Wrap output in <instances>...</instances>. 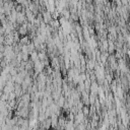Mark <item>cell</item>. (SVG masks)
Returning a JSON list of instances; mask_svg holds the SVG:
<instances>
[{
	"label": "cell",
	"instance_id": "obj_4",
	"mask_svg": "<svg viewBox=\"0 0 130 130\" xmlns=\"http://www.w3.org/2000/svg\"><path fill=\"white\" fill-rule=\"evenodd\" d=\"M0 15H1V14H0Z\"/></svg>",
	"mask_w": 130,
	"mask_h": 130
},
{
	"label": "cell",
	"instance_id": "obj_1",
	"mask_svg": "<svg viewBox=\"0 0 130 130\" xmlns=\"http://www.w3.org/2000/svg\"><path fill=\"white\" fill-rule=\"evenodd\" d=\"M29 60L31 62H34V63L39 60V58H38V52L37 51H34V52L29 53Z\"/></svg>",
	"mask_w": 130,
	"mask_h": 130
},
{
	"label": "cell",
	"instance_id": "obj_3",
	"mask_svg": "<svg viewBox=\"0 0 130 130\" xmlns=\"http://www.w3.org/2000/svg\"><path fill=\"white\" fill-rule=\"evenodd\" d=\"M3 59H4V54L3 53H0V63L3 61Z\"/></svg>",
	"mask_w": 130,
	"mask_h": 130
},
{
	"label": "cell",
	"instance_id": "obj_2",
	"mask_svg": "<svg viewBox=\"0 0 130 130\" xmlns=\"http://www.w3.org/2000/svg\"><path fill=\"white\" fill-rule=\"evenodd\" d=\"M81 112L83 113L84 116H89V106H83Z\"/></svg>",
	"mask_w": 130,
	"mask_h": 130
}]
</instances>
